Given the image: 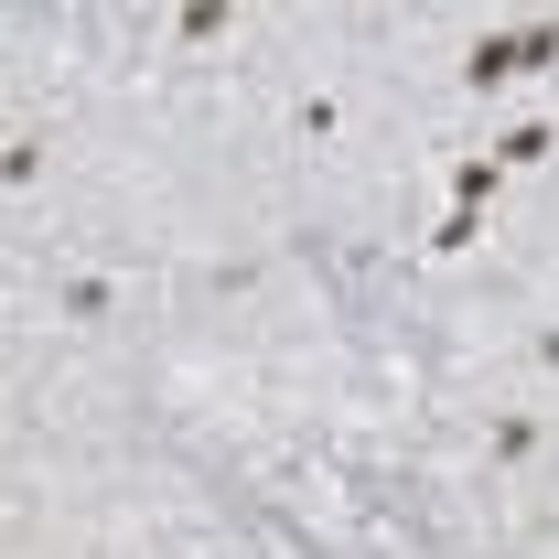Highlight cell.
<instances>
[{
  "label": "cell",
  "instance_id": "cell-6",
  "mask_svg": "<svg viewBox=\"0 0 559 559\" xmlns=\"http://www.w3.org/2000/svg\"><path fill=\"white\" fill-rule=\"evenodd\" d=\"M516 55H527V66H559V22H527V33H516Z\"/></svg>",
  "mask_w": 559,
  "mask_h": 559
},
{
  "label": "cell",
  "instance_id": "cell-3",
  "mask_svg": "<svg viewBox=\"0 0 559 559\" xmlns=\"http://www.w3.org/2000/svg\"><path fill=\"white\" fill-rule=\"evenodd\" d=\"M495 183H506V162H452V205H495Z\"/></svg>",
  "mask_w": 559,
  "mask_h": 559
},
{
  "label": "cell",
  "instance_id": "cell-5",
  "mask_svg": "<svg viewBox=\"0 0 559 559\" xmlns=\"http://www.w3.org/2000/svg\"><path fill=\"white\" fill-rule=\"evenodd\" d=\"M538 452V419H495V463H527Z\"/></svg>",
  "mask_w": 559,
  "mask_h": 559
},
{
  "label": "cell",
  "instance_id": "cell-4",
  "mask_svg": "<svg viewBox=\"0 0 559 559\" xmlns=\"http://www.w3.org/2000/svg\"><path fill=\"white\" fill-rule=\"evenodd\" d=\"M474 237H485V215H474V205H452V215H441V237H430V248H441V259H463Z\"/></svg>",
  "mask_w": 559,
  "mask_h": 559
},
{
  "label": "cell",
  "instance_id": "cell-2",
  "mask_svg": "<svg viewBox=\"0 0 559 559\" xmlns=\"http://www.w3.org/2000/svg\"><path fill=\"white\" fill-rule=\"evenodd\" d=\"M549 151H559V130H549V119H527V130H506V140H495V162H506V173H527V162H549Z\"/></svg>",
  "mask_w": 559,
  "mask_h": 559
},
{
  "label": "cell",
  "instance_id": "cell-1",
  "mask_svg": "<svg viewBox=\"0 0 559 559\" xmlns=\"http://www.w3.org/2000/svg\"><path fill=\"white\" fill-rule=\"evenodd\" d=\"M506 75H527L516 33H474V44H463V86H506Z\"/></svg>",
  "mask_w": 559,
  "mask_h": 559
}]
</instances>
